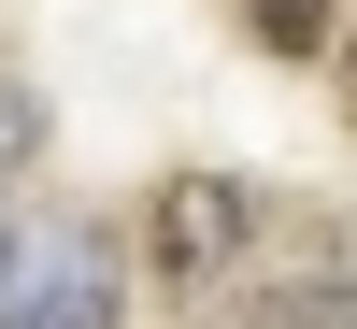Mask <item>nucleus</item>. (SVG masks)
<instances>
[{
	"label": "nucleus",
	"mask_w": 357,
	"mask_h": 329,
	"mask_svg": "<svg viewBox=\"0 0 357 329\" xmlns=\"http://www.w3.org/2000/svg\"><path fill=\"white\" fill-rule=\"evenodd\" d=\"M243 244H257V187H243V172H172V187L143 200V272H158L172 301L229 286Z\"/></svg>",
	"instance_id": "obj_1"
},
{
	"label": "nucleus",
	"mask_w": 357,
	"mask_h": 329,
	"mask_svg": "<svg viewBox=\"0 0 357 329\" xmlns=\"http://www.w3.org/2000/svg\"><path fill=\"white\" fill-rule=\"evenodd\" d=\"M114 286H129L114 229H43L29 286H15V329H114Z\"/></svg>",
	"instance_id": "obj_2"
},
{
	"label": "nucleus",
	"mask_w": 357,
	"mask_h": 329,
	"mask_svg": "<svg viewBox=\"0 0 357 329\" xmlns=\"http://www.w3.org/2000/svg\"><path fill=\"white\" fill-rule=\"evenodd\" d=\"M229 329H357V272H343V258H301V272L243 286V301H229Z\"/></svg>",
	"instance_id": "obj_3"
},
{
	"label": "nucleus",
	"mask_w": 357,
	"mask_h": 329,
	"mask_svg": "<svg viewBox=\"0 0 357 329\" xmlns=\"http://www.w3.org/2000/svg\"><path fill=\"white\" fill-rule=\"evenodd\" d=\"M243 29H257V57H329L343 0H243Z\"/></svg>",
	"instance_id": "obj_4"
},
{
	"label": "nucleus",
	"mask_w": 357,
	"mask_h": 329,
	"mask_svg": "<svg viewBox=\"0 0 357 329\" xmlns=\"http://www.w3.org/2000/svg\"><path fill=\"white\" fill-rule=\"evenodd\" d=\"M43 143H57L43 86H15V72H0V187H15V172H43Z\"/></svg>",
	"instance_id": "obj_5"
},
{
	"label": "nucleus",
	"mask_w": 357,
	"mask_h": 329,
	"mask_svg": "<svg viewBox=\"0 0 357 329\" xmlns=\"http://www.w3.org/2000/svg\"><path fill=\"white\" fill-rule=\"evenodd\" d=\"M15 286H29V229H0V329H15Z\"/></svg>",
	"instance_id": "obj_6"
},
{
	"label": "nucleus",
	"mask_w": 357,
	"mask_h": 329,
	"mask_svg": "<svg viewBox=\"0 0 357 329\" xmlns=\"http://www.w3.org/2000/svg\"><path fill=\"white\" fill-rule=\"evenodd\" d=\"M343 101H357V57H343Z\"/></svg>",
	"instance_id": "obj_7"
}]
</instances>
